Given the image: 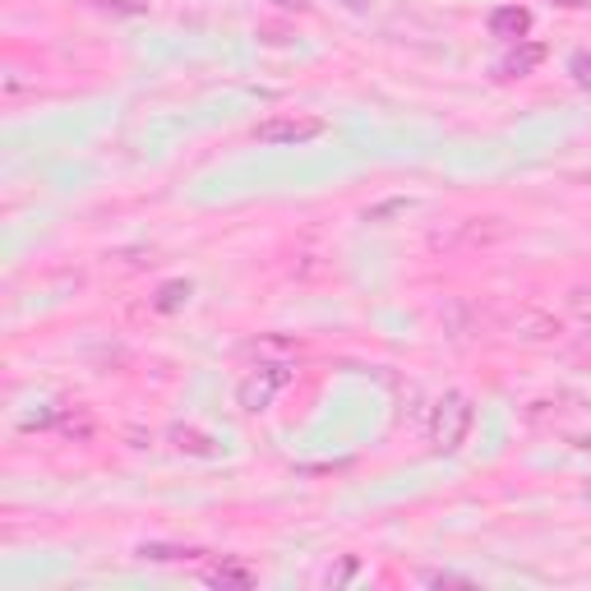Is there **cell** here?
I'll return each mask as SVG.
<instances>
[{
	"label": "cell",
	"mask_w": 591,
	"mask_h": 591,
	"mask_svg": "<svg viewBox=\"0 0 591 591\" xmlns=\"http://www.w3.org/2000/svg\"><path fill=\"white\" fill-rule=\"evenodd\" d=\"M578 448H591V434H587V440H578Z\"/></svg>",
	"instance_id": "obj_20"
},
{
	"label": "cell",
	"mask_w": 591,
	"mask_h": 591,
	"mask_svg": "<svg viewBox=\"0 0 591 591\" xmlns=\"http://www.w3.org/2000/svg\"><path fill=\"white\" fill-rule=\"evenodd\" d=\"M213 587H250L254 582V568H246V564H217V568H208V573H204Z\"/></svg>",
	"instance_id": "obj_10"
},
{
	"label": "cell",
	"mask_w": 591,
	"mask_h": 591,
	"mask_svg": "<svg viewBox=\"0 0 591 591\" xmlns=\"http://www.w3.org/2000/svg\"><path fill=\"white\" fill-rule=\"evenodd\" d=\"M208 550H200V545H162V541H144L139 545V559L148 564H200Z\"/></svg>",
	"instance_id": "obj_9"
},
{
	"label": "cell",
	"mask_w": 591,
	"mask_h": 591,
	"mask_svg": "<svg viewBox=\"0 0 591 591\" xmlns=\"http://www.w3.org/2000/svg\"><path fill=\"white\" fill-rule=\"evenodd\" d=\"M499 236H503L499 217H457V223H448V227H440L430 236V250H444V254L480 250V246H495Z\"/></svg>",
	"instance_id": "obj_3"
},
{
	"label": "cell",
	"mask_w": 591,
	"mask_h": 591,
	"mask_svg": "<svg viewBox=\"0 0 591 591\" xmlns=\"http://www.w3.org/2000/svg\"><path fill=\"white\" fill-rule=\"evenodd\" d=\"M171 444H177L181 453H194V457H208V453H213V440H208V434H200V430H185V425L171 430Z\"/></svg>",
	"instance_id": "obj_11"
},
{
	"label": "cell",
	"mask_w": 591,
	"mask_h": 591,
	"mask_svg": "<svg viewBox=\"0 0 591 591\" xmlns=\"http://www.w3.org/2000/svg\"><path fill=\"white\" fill-rule=\"evenodd\" d=\"M421 582H440V587H467L463 573H421Z\"/></svg>",
	"instance_id": "obj_17"
},
{
	"label": "cell",
	"mask_w": 591,
	"mask_h": 591,
	"mask_svg": "<svg viewBox=\"0 0 591 591\" xmlns=\"http://www.w3.org/2000/svg\"><path fill=\"white\" fill-rule=\"evenodd\" d=\"M440 319H444V333L453 342H467V338L480 333V315H476V305H467V300H448L440 310Z\"/></svg>",
	"instance_id": "obj_7"
},
{
	"label": "cell",
	"mask_w": 591,
	"mask_h": 591,
	"mask_svg": "<svg viewBox=\"0 0 591 591\" xmlns=\"http://www.w3.org/2000/svg\"><path fill=\"white\" fill-rule=\"evenodd\" d=\"M490 33L503 37V42H522L532 33V10H522V5H499L490 14Z\"/></svg>",
	"instance_id": "obj_8"
},
{
	"label": "cell",
	"mask_w": 591,
	"mask_h": 591,
	"mask_svg": "<svg viewBox=\"0 0 591 591\" xmlns=\"http://www.w3.org/2000/svg\"><path fill=\"white\" fill-rule=\"evenodd\" d=\"M185 300H190V282H167V287L158 292V310L171 315V310H181Z\"/></svg>",
	"instance_id": "obj_12"
},
{
	"label": "cell",
	"mask_w": 591,
	"mask_h": 591,
	"mask_svg": "<svg viewBox=\"0 0 591 591\" xmlns=\"http://www.w3.org/2000/svg\"><path fill=\"white\" fill-rule=\"evenodd\" d=\"M559 5H582V0H559Z\"/></svg>",
	"instance_id": "obj_21"
},
{
	"label": "cell",
	"mask_w": 591,
	"mask_h": 591,
	"mask_svg": "<svg viewBox=\"0 0 591 591\" xmlns=\"http://www.w3.org/2000/svg\"><path fill=\"white\" fill-rule=\"evenodd\" d=\"M568 356H573L578 365H591V328H587V333H578V342L568 346Z\"/></svg>",
	"instance_id": "obj_16"
},
{
	"label": "cell",
	"mask_w": 591,
	"mask_h": 591,
	"mask_svg": "<svg viewBox=\"0 0 591 591\" xmlns=\"http://www.w3.org/2000/svg\"><path fill=\"white\" fill-rule=\"evenodd\" d=\"M328 129L323 116H305V112H287V116H269L254 125V139L259 144H273V148H296V144H310Z\"/></svg>",
	"instance_id": "obj_4"
},
{
	"label": "cell",
	"mask_w": 591,
	"mask_h": 591,
	"mask_svg": "<svg viewBox=\"0 0 591 591\" xmlns=\"http://www.w3.org/2000/svg\"><path fill=\"white\" fill-rule=\"evenodd\" d=\"M541 60H545V42L522 37V42H513L509 56H503V60L495 65V70H499V79H527V75H536V70H541Z\"/></svg>",
	"instance_id": "obj_6"
},
{
	"label": "cell",
	"mask_w": 591,
	"mask_h": 591,
	"mask_svg": "<svg viewBox=\"0 0 591 591\" xmlns=\"http://www.w3.org/2000/svg\"><path fill=\"white\" fill-rule=\"evenodd\" d=\"M60 430L70 434V440H89V434H93V421H89L83 411H65V416H60Z\"/></svg>",
	"instance_id": "obj_14"
},
{
	"label": "cell",
	"mask_w": 591,
	"mask_h": 591,
	"mask_svg": "<svg viewBox=\"0 0 591 591\" xmlns=\"http://www.w3.org/2000/svg\"><path fill=\"white\" fill-rule=\"evenodd\" d=\"M509 328H513V338H518L522 346H550V342L564 338V323H559L550 310H536V305H522Z\"/></svg>",
	"instance_id": "obj_5"
},
{
	"label": "cell",
	"mask_w": 591,
	"mask_h": 591,
	"mask_svg": "<svg viewBox=\"0 0 591 591\" xmlns=\"http://www.w3.org/2000/svg\"><path fill=\"white\" fill-rule=\"evenodd\" d=\"M471 421H476V407L467 393H444L440 402H434L430 411V444L434 453H457L467 444V434H471Z\"/></svg>",
	"instance_id": "obj_1"
},
{
	"label": "cell",
	"mask_w": 591,
	"mask_h": 591,
	"mask_svg": "<svg viewBox=\"0 0 591 591\" xmlns=\"http://www.w3.org/2000/svg\"><path fill=\"white\" fill-rule=\"evenodd\" d=\"M568 315H573L582 328H591V287H573V292H568Z\"/></svg>",
	"instance_id": "obj_13"
},
{
	"label": "cell",
	"mask_w": 591,
	"mask_h": 591,
	"mask_svg": "<svg viewBox=\"0 0 591 591\" xmlns=\"http://www.w3.org/2000/svg\"><path fill=\"white\" fill-rule=\"evenodd\" d=\"M568 75H573L578 89H587V93H591V52H578L573 60H568Z\"/></svg>",
	"instance_id": "obj_15"
},
{
	"label": "cell",
	"mask_w": 591,
	"mask_h": 591,
	"mask_svg": "<svg viewBox=\"0 0 591 591\" xmlns=\"http://www.w3.org/2000/svg\"><path fill=\"white\" fill-rule=\"evenodd\" d=\"M106 10H121V14H144V0H102Z\"/></svg>",
	"instance_id": "obj_18"
},
{
	"label": "cell",
	"mask_w": 591,
	"mask_h": 591,
	"mask_svg": "<svg viewBox=\"0 0 591 591\" xmlns=\"http://www.w3.org/2000/svg\"><path fill=\"white\" fill-rule=\"evenodd\" d=\"M282 10H305V0H277Z\"/></svg>",
	"instance_id": "obj_19"
},
{
	"label": "cell",
	"mask_w": 591,
	"mask_h": 591,
	"mask_svg": "<svg viewBox=\"0 0 591 591\" xmlns=\"http://www.w3.org/2000/svg\"><path fill=\"white\" fill-rule=\"evenodd\" d=\"M292 379H296V365H292V361H259L250 375L240 379L236 398H240V407H246V411L259 416V411H269V407H273V398H277V393L287 388Z\"/></svg>",
	"instance_id": "obj_2"
}]
</instances>
